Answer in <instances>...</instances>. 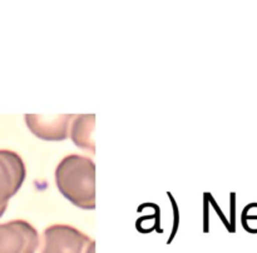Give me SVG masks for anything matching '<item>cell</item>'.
<instances>
[{
	"instance_id": "277c9868",
	"label": "cell",
	"mask_w": 257,
	"mask_h": 253,
	"mask_svg": "<svg viewBox=\"0 0 257 253\" xmlns=\"http://www.w3.org/2000/svg\"><path fill=\"white\" fill-rule=\"evenodd\" d=\"M27 177L23 158L9 149H0V210L7 209L8 202L22 188Z\"/></svg>"
},
{
	"instance_id": "8992f818",
	"label": "cell",
	"mask_w": 257,
	"mask_h": 253,
	"mask_svg": "<svg viewBox=\"0 0 257 253\" xmlns=\"http://www.w3.org/2000/svg\"><path fill=\"white\" fill-rule=\"evenodd\" d=\"M95 115L94 114H79L74 115L69 127V137L77 147L94 153L95 145L92 139V133L94 129Z\"/></svg>"
},
{
	"instance_id": "6da1fadb",
	"label": "cell",
	"mask_w": 257,
	"mask_h": 253,
	"mask_svg": "<svg viewBox=\"0 0 257 253\" xmlns=\"http://www.w3.org/2000/svg\"><path fill=\"white\" fill-rule=\"evenodd\" d=\"M59 192L80 209L95 208V163L92 158L69 154L55 168Z\"/></svg>"
},
{
	"instance_id": "7a4b0ae2",
	"label": "cell",
	"mask_w": 257,
	"mask_h": 253,
	"mask_svg": "<svg viewBox=\"0 0 257 253\" xmlns=\"http://www.w3.org/2000/svg\"><path fill=\"white\" fill-rule=\"evenodd\" d=\"M40 253H95V242L69 224H52L43 230Z\"/></svg>"
},
{
	"instance_id": "5b68a950",
	"label": "cell",
	"mask_w": 257,
	"mask_h": 253,
	"mask_svg": "<svg viewBox=\"0 0 257 253\" xmlns=\"http://www.w3.org/2000/svg\"><path fill=\"white\" fill-rule=\"evenodd\" d=\"M25 123L30 132L43 140H64L69 135V127L74 115H55L47 119L40 114H25Z\"/></svg>"
},
{
	"instance_id": "3957f363",
	"label": "cell",
	"mask_w": 257,
	"mask_h": 253,
	"mask_svg": "<svg viewBox=\"0 0 257 253\" xmlns=\"http://www.w3.org/2000/svg\"><path fill=\"white\" fill-rule=\"evenodd\" d=\"M39 244V233L27 220L0 223V253H35Z\"/></svg>"
}]
</instances>
